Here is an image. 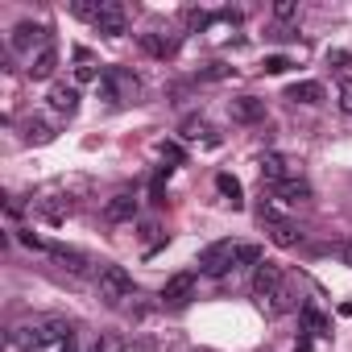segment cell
<instances>
[{
    "label": "cell",
    "instance_id": "obj_15",
    "mask_svg": "<svg viewBox=\"0 0 352 352\" xmlns=\"http://www.w3.org/2000/svg\"><path fill=\"white\" fill-rule=\"evenodd\" d=\"M216 191H220L232 208H241V183L232 179V174H216Z\"/></svg>",
    "mask_w": 352,
    "mask_h": 352
},
{
    "label": "cell",
    "instance_id": "obj_13",
    "mask_svg": "<svg viewBox=\"0 0 352 352\" xmlns=\"http://www.w3.org/2000/svg\"><path fill=\"white\" fill-rule=\"evenodd\" d=\"M278 199H282V204H302V199H311V183H307V179H286V183L278 187Z\"/></svg>",
    "mask_w": 352,
    "mask_h": 352
},
{
    "label": "cell",
    "instance_id": "obj_27",
    "mask_svg": "<svg viewBox=\"0 0 352 352\" xmlns=\"http://www.w3.org/2000/svg\"><path fill=\"white\" fill-rule=\"evenodd\" d=\"M75 79H79V83H91V79H100V71H96V67H87V63H83V67H79V71H75Z\"/></svg>",
    "mask_w": 352,
    "mask_h": 352
},
{
    "label": "cell",
    "instance_id": "obj_7",
    "mask_svg": "<svg viewBox=\"0 0 352 352\" xmlns=\"http://www.w3.org/2000/svg\"><path fill=\"white\" fill-rule=\"evenodd\" d=\"M46 100H50V108H54L58 116H71V112L79 108V87H71V83H54Z\"/></svg>",
    "mask_w": 352,
    "mask_h": 352
},
{
    "label": "cell",
    "instance_id": "obj_10",
    "mask_svg": "<svg viewBox=\"0 0 352 352\" xmlns=\"http://www.w3.org/2000/svg\"><path fill=\"white\" fill-rule=\"evenodd\" d=\"M323 83H315V79H302V83H290V91H286V100H294V104H323Z\"/></svg>",
    "mask_w": 352,
    "mask_h": 352
},
{
    "label": "cell",
    "instance_id": "obj_4",
    "mask_svg": "<svg viewBox=\"0 0 352 352\" xmlns=\"http://www.w3.org/2000/svg\"><path fill=\"white\" fill-rule=\"evenodd\" d=\"M96 30L108 34V38H120L129 30V17H124V5H116V0H104L100 5V17H96Z\"/></svg>",
    "mask_w": 352,
    "mask_h": 352
},
{
    "label": "cell",
    "instance_id": "obj_19",
    "mask_svg": "<svg viewBox=\"0 0 352 352\" xmlns=\"http://www.w3.org/2000/svg\"><path fill=\"white\" fill-rule=\"evenodd\" d=\"M302 323L311 327V336H327V319H323L315 307H302Z\"/></svg>",
    "mask_w": 352,
    "mask_h": 352
},
{
    "label": "cell",
    "instance_id": "obj_1",
    "mask_svg": "<svg viewBox=\"0 0 352 352\" xmlns=\"http://www.w3.org/2000/svg\"><path fill=\"white\" fill-rule=\"evenodd\" d=\"M96 290L108 307H120L124 298H133V274L124 265H104L100 278H96Z\"/></svg>",
    "mask_w": 352,
    "mask_h": 352
},
{
    "label": "cell",
    "instance_id": "obj_20",
    "mask_svg": "<svg viewBox=\"0 0 352 352\" xmlns=\"http://www.w3.org/2000/svg\"><path fill=\"white\" fill-rule=\"evenodd\" d=\"M232 75V67L228 63H212L208 71H199V79H208V83H216V79H228Z\"/></svg>",
    "mask_w": 352,
    "mask_h": 352
},
{
    "label": "cell",
    "instance_id": "obj_6",
    "mask_svg": "<svg viewBox=\"0 0 352 352\" xmlns=\"http://www.w3.org/2000/svg\"><path fill=\"white\" fill-rule=\"evenodd\" d=\"M30 46H50V34L42 30V25H30V21H21L17 30H13V50L17 54H30Z\"/></svg>",
    "mask_w": 352,
    "mask_h": 352
},
{
    "label": "cell",
    "instance_id": "obj_11",
    "mask_svg": "<svg viewBox=\"0 0 352 352\" xmlns=\"http://www.w3.org/2000/svg\"><path fill=\"white\" fill-rule=\"evenodd\" d=\"M54 67H58V50L46 46V50H38V54L30 58V79H50Z\"/></svg>",
    "mask_w": 352,
    "mask_h": 352
},
{
    "label": "cell",
    "instance_id": "obj_22",
    "mask_svg": "<svg viewBox=\"0 0 352 352\" xmlns=\"http://www.w3.org/2000/svg\"><path fill=\"white\" fill-rule=\"evenodd\" d=\"M274 17H278V21H294V17H298V5H294V0H278V5H274Z\"/></svg>",
    "mask_w": 352,
    "mask_h": 352
},
{
    "label": "cell",
    "instance_id": "obj_14",
    "mask_svg": "<svg viewBox=\"0 0 352 352\" xmlns=\"http://www.w3.org/2000/svg\"><path fill=\"white\" fill-rule=\"evenodd\" d=\"M46 253H54L58 261H67V270H71V274H83V270H87V257H83V253H75V249H67V245H50Z\"/></svg>",
    "mask_w": 352,
    "mask_h": 352
},
{
    "label": "cell",
    "instance_id": "obj_16",
    "mask_svg": "<svg viewBox=\"0 0 352 352\" xmlns=\"http://www.w3.org/2000/svg\"><path fill=\"white\" fill-rule=\"evenodd\" d=\"M265 261V253H261V245H236V265H261Z\"/></svg>",
    "mask_w": 352,
    "mask_h": 352
},
{
    "label": "cell",
    "instance_id": "obj_28",
    "mask_svg": "<svg viewBox=\"0 0 352 352\" xmlns=\"http://www.w3.org/2000/svg\"><path fill=\"white\" fill-rule=\"evenodd\" d=\"M340 108H344V112H352V79L340 87Z\"/></svg>",
    "mask_w": 352,
    "mask_h": 352
},
{
    "label": "cell",
    "instance_id": "obj_3",
    "mask_svg": "<svg viewBox=\"0 0 352 352\" xmlns=\"http://www.w3.org/2000/svg\"><path fill=\"white\" fill-rule=\"evenodd\" d=\"M278 290H286V274H282V265H278V261H261V265L253 270V294L265 302V298H274Z\"/></svg>",
    "mask_w": 352,
    "mask_h": 352
},
{
    "label": "cell",
    "instance_id": "obj_2",
    "mask_svg": "<svg viewBox=\"0 0 352 352\" xmlns=\"http://www.w3.org/2000/svg\"><path fill=\"white\" fill-rule=\"evenodd\" d=\"M236 265V245L232 241H212L204 253H199V270L208 274V278H220V274H228Z\"/></svg>",
    "mask_w": 352,
    "mask_h": 352
},
{
    "label": "cell",
    "instance_id": "obj_8",
    "mask_svg": "<svg viewBox=\"0 0 352 352\" xmlns=\"http://www.w3.org/2000/svg\"><path fill=\"white\" fill-rule=\"evenodd\" d=\"M104 216H108L112 224H124V220H133V216H137V195H129V191L112 195V199H108V208H104Z\"/></svg>",
    "mask_w": 352,
    "mask_h": 352
},
{
    "label": "cell",
    "instance_id": "obj_9",
    "mask_svg": "<svg viewBox=\"0 0 352 352\" xmlns=\"http://www.w3.org/2000/svg\"><path fill=\"white\" fill-rule=\"evenodd\" d=\"M261 179L274 183V187H282L286 179H294V174H290V162H286L282 153H270V157L261 162Z\"/></svg>",
    "mask_w": 352,
    "mask_h": 352
},
{
    "label": "cell",
    "instance_id": "obj_23",
    "mask_svg": "<svg viewBox=\"0 0 352 352\" xmlns=\"http://www.w3.org/2000/svg\"><path fill=\"white\" fill-rule=\"evenodd\" d=\"M265 71H270V75H282V71H290V58H286V54H270V58H265Z\"/></svg>",
    "mask_w": 352,
    "mask_h": 352
},
{
    "label": "cell",
    "instance_id": "obj_21",
    "mask_svg": "<svg viewBox=\"0 0 352 352\" xmlns=\"http://www.w3.org/2000/svg\"><path fill=\"white\" fill-rule=\"evenodd\" d=\"M25 137H30V141H38V145H46V141H50L54 133H50V129H46L42 120H30V129H25Z\"/></svg>",
    "mask_w": 352,
    "mask_h": 352
},
{
    "label": "cell",
    "instance_id": "obj_32",
    "mask_svg": "<svg viewBox=\"0 0 352 352\" xmlns=\"http://www.w3.org/2000/svg\"><path fill=\"white\" fill-rule=\"evenodd\" d=\"M58 352H75V340H71V336H67V340H63V348H58Z\"/></svg>",
    "mask_w": 352,
    "mask_h": 352
},
{
    "label": "cell",
    "instance_id": "obj_26",
    "mask_svg": "<svg viewBox=\"0 0 352 352\" xmlns=\"http://www.w3.org/2000/svg\"><path fill=\"white\" fill-rule=\"evenodd\" d=\"M149 199H153V204H166V179H162V174L149 183Z\"/></svg>",
    "mask_w": 352,
    "mask_h": 352
},
{
    "label": "cell",
    "instance_id": "obj_5",
    "mask_svg": "<svg viewBox=\"0 0 352 352\" xmlns=\"http://www.w3.org/2000/svg\"><path fill=\"white\" fill-rule=\"evenodd\" d=\"M162 298H166L170 307H187V302L195 298V274H174V278H166Z\"/></svg>",
    "mask_w": 352,
    "mask_h": 352
},
{
    "label": "cell",
    "instance_id": "obj_25",
    "mask_svg": "<svg viewBox=\"0 0 352 352\" xmlns=\"http://www.w3.org/2000/svg\"><path fill=\"white\" fill-rule=\"evenodd\" d=\"M120 348H124L120 336H100V344H96V352H120Z\"/></svg>",
    "mask_w": 352,
    "mask_h": 352
},
{
    "label": "cell",
    "instance_id": "obj_31",
    "mask_svg": "<svg viewBox=\"0 0 352 352\" xmlns=\"http://www.w3.org/2000/svg\"><path fill=\"white\" fill-rule=\"evenodd\" d=\"M294 352H311V336H302V340L294 344Z\"/></svg>",
    "mask_w": 352,
    "mask_h": 352
},
{
    "label": "cell",
    "instance_id": "obj_18",
    "mask_svg": "<svg viewBox=\"0 0 352 352\" xmlns=\"http://www.w3.org/2000/svg\"><path fill=\"white\" fill-rule=\"evenodd\" d=\"M274 241H278L282 249H294V245L302 241V232H294V224H274Z\"/></svg>",
    "mask_w": 352,
    "mask_h": 352
},
{
    "label": "cell",
    "instance_id": "obj_30",
    "mask_svg": "<svg viewBox=\"0 0 352 352\" xmlns=\"http://www.w3.org/2000/svg\"><path fill=\"white\" fill-rule=\"evenodd\" d=\"M340 261H344V265H352V241H348V245H340Z\"/></svg>",
    "mask_w": 352,
    "mask_h": 352
},
{
    "label": "cell",
    "instance_id": "obj_24",
    "mask_svg": "<svg viewBox=\"0 0 352 352\" xmlns=\"http://www.w3.org/2000/svg\"><path fill=\"white\" fill-rule=\"evenodd\" d=\"M162 157H170V162H187V153H183L179 141H162Z\"/></svg>",
    "mask_w": 352,
    "mask_h": 352
},
{
    "label": "cell",
    "instance_id": "obj_12",
    "mask_svg": "<svg viewBox=\"0 0 352 352\" xmlns=\"http://www.w3.org/2000/svg\"><path fill=\"white\" fill-rule=\"evenodd\" d=\"M232 116L245 120V124H257V120H265V104L253 100V96H241V100H232Z\"/></svg>",
    "mask_w": 352,
    "mask_h": 352
},
{
    "label": "cell",
    "instance_id": "obj_17",
    "mask_svg": "<svg viewBox=\"0 0 352 352\" xmlns=\"http://www.w3.org/2000/svg\"><path fill=\"white\" fill-rule=\"evenodd\" d=\"M141 46H145L149 54H157V58L174 54V42H170V38H153V34H145V38H141Z\"/></svg>",
    "mask_w": 352,
    "mask_h": 352
},
{
    "label": "cell",
    "instance_id": "obj_29",
    "mask_svg": "<svg viewBox=\"0 0 352 352\" xmlns=\"http://www.w3.org/2000/svg\"><path fill=\"white\" fill-rule=\"evenodd\" d=\"M199 129H204V120H187L183 124V137H199Z\"/></svg>",
    "mask_w": 352,
    "mask_h": 352
}]
</instances>
